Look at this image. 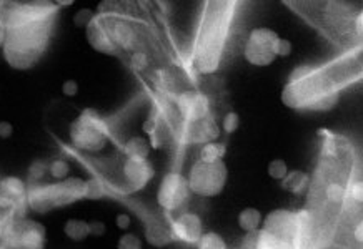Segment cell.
<instances>
[{
    "label": "cell",
    "instance_id": "10",
    "mask_svg": "<svg viewBox=\"0 0 363 249\" xmlns=\"http://www.w3.org/2000/svg\"><path fill=\"white\" fill-rule=\"evenodd\" d=\"M45 244V229L32 219H18L0 238V249H42Z\"/></svg>",
    "mask_w": 363,
    "mask_h": 249
},
{
    "label": "cell",
    "instance_id": "1",
    "mask_svg": "<svg viewBox=\"0 0 363 249\" xmlns=\"http://www.w3.org/2000/svg\"><path fill=\"white\" fill-rule=\"evenodd\" d=\"M60 8L57 2L9 4L4 59L12 69L27 70L39 64L49 49Z\"/></svg>",
    "mask_w": 363,
    "mask_h": 249
},
{
    "label": "cell",
    "instance_id": "36",
    "mask_svg": "<svg viewBox=\"0 0 363 249\" xmlns=\"http://www.w3.org/2000/svg\"><path fill=\"white\" fill-rule=\"evenodd\" d=\"M13 127L9 122H0V138H9L12 137Z\"/></svg>",
    "mask_w": 363,
    "mask_h": 249
},
{
    "label": "cell",
    "instance_id": "9",
    "mask_svg": "<svg viewBox=\"0 0 363 249\" xmlns=\"http://www.w3.org/2000/svg\"><path fill=\"white\" fill-rule=\"evenodd\" d=\"M280 35L269 27H255L248 32L243 44V57L253 66H269L275 62Z\"/></svg>",
    "mask_w": 363,
    "mask_h": 249
},
{
    "label": "cell",
    "instance_id": "26",
    "mask_svg": "<svg viewBox=\"0 0 363 249\" xmlns=\"http://www.w3.org/2000/svg\"><path fill=\"white\" fill-rule=\"evenodd\" d=\"M289 165L284 160H274L269 163V175L270 178H274L277 181H281L289 175Z\"/></svg>",
    "mask_w": 363,
    "mask_h": 249
},
{
    "label": "cell",
    "instance_id": "24",
    "mask_svg": "<svg viewBox=\"0 0 363 249\" xmlns=\"http://www.w3.org/2000/svg\"><path fill=\"white\" fill-rule=\"evenodd\" d=\"M49 175L54 178L55 181H62L67 180L70 175V163L65 158H54V160L49 161Z\"/></svg>",
    "mask_w": 363,
    "mask_h": 249
},
{
    "label": "cell",
    "instance_id": "11",
    "mask_svg": "<svg viewBox=\"0 0 363 249\" xmlns=\"http://www.w3.org/2000/svg\"><path fill=\"white\" fill-rule=\"evenodd\" d=\"M174 103L184 124L212 115V100H210V97L203 90L197 87L180 92L174 98Z\"/></svg>",
    "mask_w": 363,
    "mask_h": 249
},
{
    "label": "cell",
    "instance_id": "4",
    "mask_svg": "<svg viewBox=\"0 0 363 249\" xmlns=\"http://www.w3.org/2000/svg\"><path fill=\"white\" fill-rule=\"evenodd\" d=\"M69 141L72 153L84 158H100L108 146H117L111 120L90 108L80 112L70 123Z\"/></svg>",
    "mask_w": 363,
    "mask_h": 249
},
{
    "label": "cell",
    "instance_id": "7",
    "mask_svg": "<svg viewBox=\"0 0 363 249\" xmlns=\"http://www.w3.org/2000/svg\"><path fill=\"white\" fill-rule=\"evenodd\" d=\"M228 170L225 161L203 163L195 160L187 173V181L192 195L200 198H213L225 190Z\"/></svg>",
    "mask_w": 363,
    "mask_h": 249
},
{
    "label": "cell",
    "instance_id": "8",
    "mask_svg": "<svg viewBox=\"0 0 363 249\" xmlns=\"http://www.w3.org/2000/svg\"><path fill=\"white\" fill-rule=\"evenodd\" d=\"M192 198L187 176L179 170H170L160 180L157 188V204L162 212L174 216V214L185 212Z\"/></svg>",
    "mask_w": 363,
    "mask_h": 249
},
{
    "label": "cell",
    "instance_id": "14",
    "mask_svg": "<svg viewBox=\"0 0 363 249\" xmlns=\"http://www.w3.org/2000/svg\"><path fill=\"white\" fill-rule=\"evenodd\" d=\"M170 229L175 243H182L185 246L194 248L197 246L199 239L205 233L202 218L197 213L189 212V209L170 216Z\"/></svg>",
    "mask_w": 363,
    "mask_h": 249
},
{
    "label": "cell",
    "instance_id": "21",
    "mask_svg": "<svg viewBox=\"0 0 363 249\" xmlns=\"http://www.w3.org/2000/svg\"><path fill=\"white\" fill-rule=\"evenodd\" d=\"M64 233L67 238L72 239V241L75 243L84 241V239H87L90 236L89 221H85V219H79V218H72L65 223Z\"/></svg>",
    "mask_w": 363,
    "mask_h": 249
},
{
    "label": "cell",
    "instance_id": "2",
    "mask_svg": "<svg viewBox=\"0 0 363 249\" xmlns=\"http://www.w3.org/2000/svg\"><path fill=\"white\" fill-rule=\"evenodd\" d=\"M240 2L213 0L203 2L190 45L189 59L195 75H213L227 54L232 28Z\"/></svg>",
    "mask_w": 363,
    "mask_h": 249
},
{
    "label": "cell",
    "instance_id": "34",
    "mask_svg": "<svg viewBox=\"0 0 363 249\" xmlns=\"http://www.w3.org/2000/svg\"><path fill=\"white\" fill-rule=\"evenodd\" d=\"M62 92L67 97H75L79 93V83L75 80H65L64 85H62Z\"/></svg>",
    "mask_w": 363,
    "mask_h": 249
},
{
    "label": "cell",
    "instance_id": "13",
    "mask_svg": "<svg viewBox=\"0 0 363 249\" xmlns=\"http://www.w3.org/2000/svg\"><path fill=\"white\" fill-rule=\"evenodd\" d=\"M135 213L138 212L143 221V233H145L147 243L155 248H165L169 244L175 243L170 229V216L167 213L152 212V209H140L138 206H133Z\"/></svg>",
    "mask_w": 363,
    "mask_h": 249
},
{
    "label": "cell",
    "instance_id": "22",
    "mask_svg": "<svg viewBox=\"0 0 363 249\" xmlns=\"http://www.w3.org/2000/svg\"><path fill=\"white\" fill-rule=\"evenodd\" d=\"M195 249H228V244L222 234L215 231H205L199 239Z\"/></svg>",
    "mask_w": 363,
    "mask_h": 249
},
{
    "label": "cell",
    "instance_id": "15",
    "mask_svg": "<svg viewBox=\"0 0 363 249\" xmlns=\"http://www.w3.org/2000/svg\"><path fill=\"white\" fill-rule=\"evenodd\" d=\"M85 37H87L89 45L92 47L95 52H99V54L118 55V52H117L116 47H113L111 38H108L104 25L100 23L97 13H95L89 25L85 27Z\"/></svg>",
    "mask_w": 363,
    "mask_h": 249
},
{
    "label": "cell",
    "instance_id": "3",
    "mask_svg": "<svg viewBox=\"0 0 363 249\" xmlns=\"http://www.w3.org/2000/svg\"><path fill=\"white\" fill-rule=\"evenodd\" d=\"M350 83L337 59L323 65H303L292 71L281 100L286 107L298 112H322L332 108L342 90Z\"/></svg>",
    "mask_w": 363,
    "mask_h": 249
},
{
    "label": "cell",
    "instance_id": "27",
    "mask_svg": "<svg viewBox=\"0 0 363 249\" xmlns=\"http://www.w3.org/2000/svg\"><path fill=\"white\" fill-rule=\"evenodd\" d=\"M238 127H240V117H238V113L235 112L225 113V117L222 118V124H220L222 130L225 132L227 135H232V133H235L238 130Z\"/></svg>",
    "mask_w": 363,
    "mask_h": 249
},
{
    "label": "cell",
    "instance_id": "6",
    "mask_svg": "<svg viewBox=\"0 0 363 249\" xmlns=\"http://www.w3.org/2000/svg\"><path fill=\"white\" fill-rule=\"evenodd\" d=\"M27 206L35 213H49L77 201L87 199V180L69 176L54 183L27 185Z\"/></svg>",
    "mask_w": 363,
    "mask_h": 249
},
{
    "label": "cell",
    "instance_id": "20",
    "mask_svg": "<svg viewBox=\"0 0 363 249\" xmlns=\"http://www.w3.org/2000/svg\"><path fill=\"white\" fill-rule=\"evenodd\" d=\"M225 153H227L225 143H218V141L205 143V145L199 148L197 160L203 163H218V161H223Z\"/></svg>",
    "mask_w": 363,
    "mask_h": 249
},
{
    "label": "cell",
    "instance_id": "29",
    "mask_svg": "<svg viewBox=\"0 0 363 249\" xmlns=\"http://www.w3.org/2000/svg\"><path fill=\"white\" fill-rule=\"evenodd\" d=\"M7 16H9V4L0 2V49L4 47L7 35Z\"/></svg>",
    "mask_w": 363,
    "mask_h": 249
},
{
    "label": "cell",
    "instance_id": "28",
    "mask_svg": "<svg viewBox=\"0 0 363 249\" xmlns=\"http://www.w3.org/2000/svg\"><path fill=\"white\" fill-rule=\"evenodd\" d=\"M117 249H142V239L137 234L125 233L123 236L118 238Z\"/></svg>",
    "mask_w": 363,
    "mask_h": 249
},
{
    "label": "cell",
    "instance_id": "30",
    "mask_svg": "<svg viewBox=\"0 0 363 249\" xmlns=\"http://www.w3.org/2000/svg\"><path fill=\"white\" fill-rule=\"evenodd\" d=\"M353 33H355L358 44L363 45V8L357 11L355 18H353Z\"/></svg>",
    "mask_w": 363,
    "mask_h": 249
},
{
    "label": "cell",
    "instance_id": "23",
    "mask_svg": "<svg viewBox=\"0 0 363 249\" xmlns=\"http://www.w3.org/2000/svg\"><path fill=\"white\" fill-rule=\"evenodd\" d=\"M347 204L355 206V208L363 209V175L357 176L348 185L347 191Z\"/></svg>",
    "mask_w": 363,
    "mask_h": 249
},
{
    "label": "cell",
    "instance_id": "5",
    "mask_svg": "<svg viewBox=\"0 0 363 249\" xmlns=\"http://www.w3.org/2000/svg\"><path fill=\"white\" fill-rule=\"evenodd\" d=\"M100 8H105V11H99L97 17L118 55L128 57L138 50H152L149 27L140 18L127 11H113V8L111 11L105 4H102Z\"/></svg>",
    "mask_w": 363,
    "mask_h": 249
},
{
    "label": "cell",
    "instance_id": "31",
    "mask_svg": "<svg viewBox=\"0 0 363 249\" xmlns=\"http://www.w3.org/2000/svg\"><path fill=\"white\" fill-rule=\"evenodd\" d=\"M94 16L95 13L92 11H89V8H82V11L77 12V16H75V18H74L75 25L85 28L90 23V21H92Z\"/></svg>",
    "mask_w": 363,
    "mask_h": 249
},
{
    "label": "cell",
    "instance_id": "17",
    "mask_svg": "<svg viewBox=\"0 0 363 249\" xmlns=\"http://www.w3.org/2000/svg\"><path fill=\"white\" fill-rule=\"evenodd\" d=\"M27 181L17 178V176H6L0 180V195L22 206H27Z\"/></svg>",
    "mask_w": 363,
    "mask_h": 249
},
{
    "label": "cell",
    "instance_id": "35",
    "mask_svg": "<svg viewBox=\"0 0 363 249\" xmlns=\"http://www.w3.org/2000/svg\"><path fill=\"white\" fill-rule=\"evenodd\" d=\"M116 224H117L118 229H123V231H125V229L132 226L130 214H128V213H118L117 218H116Z\"/></svg>",
    "mask_w": 363,
    "mask_h": 249
},
{
    "label": "cell",
    "instance_id": "33",
    "mask_svg": "<svg viewBox=\"0 0 363 249\" xmlns=\"http://www.w3.org/2000/svg\"><path fill=\"white\" fill-rule=\"evenodd\" d=\"M105 231H107V228H105V223L102 221H97V219H94V221H89V233L90 236H102V234H105Z\"/></svg>",
    "mask_w": 363,
    "mask_h": 249
},
{
    "label": "cell",
    "instance_id": "32",
    "mask_svg": "<svg viewBox=\"0 0 363 249\" xmlns=\"http://www.w3.org/2000/svg\"><path fill=\"white\" fill-rule=\"evenodd\" d=\"M275 54H277V57H289L290 54H292V44H290V40L280 37L279 44H277Z\"/></svg>",
    "mask_w": 363,
    "mask_h": 249
},
{
    "label": "cell",
    "instance_id": "25",
    "mask_svg": "<svg viewBox=\"0 0 363 249\" xmlns=\"http://www.w3.org/2000/svg\"><path fill=\"white\" fill-rule=\"evenodd\" d=\"M49 175V163L45 161H35L28 170L27 185H37L44 181L45 176Z\"/></svg>",
    "mask_w": 363,
    "mask_h": 249
},
{
    "label": "cell",
    "instance_id": "12",
    "mask_svg": "<svg viewBox=\"0 0 363 249\" xmlns=\"http://www.w3.org/2000/svg\"><path fill=\"white\" fill-rule=\"evenodd\" d=\"M222 128L218 124L217 118L212 115L203 117L195 122L185 123L182 128L180 138H179V148H187V146H202L205 143L217 141L220 137Z\"/></svg>",
    "mask_w": 363,
    "mask_h": 249
},
{
    "label": "cell",
    "instance_id": "16",
    "mask_svg": "<svg viewBox=\"0 0 363 249\" xmlns=\"http://www.w3.org/2000/svg\"><path fill=\"white\" fill-rule=\"evenodd\" d=\"M117 146L123 156L133 158V160H149L152 151L150 140L142 135L127 137L125 140L118 141Z\"/></svg>",
    "mask_w": 363,
    "mask_h": 249
},
{
    "label": "cell",
    "instance_id": "19",
    "mask_svg": "<svg viewBox=\"0 0 363 249\" xmlns=\"http://www.w3.org/2000/svg\"><path fill=\"white\" fill-rule=\"evenodd\" d=\"M237 221L242 231L250 234L259 231L262 224H264V218H262V213L257 208H245L238 213Z\"/></svg>",
    "mask_w": 363,
    "mask_h": 249
},
{
    "label": "cell",
    "instance_id": "18",
    "mask_svg": "<svg viewBox=\"0 0 363 249\" xmlns=\"http://www.w3.org/2000/svg\"><path fill=\"white\" fill-rule=\"evenodd\" d=\"M310 183H312V176H310L307 171L294 170L289 171V175L281 180V188L292 195H303L308 193Z\"/></svg>",
    "mask_w": 363,
    "mask_h": 249
}]
</instances>
